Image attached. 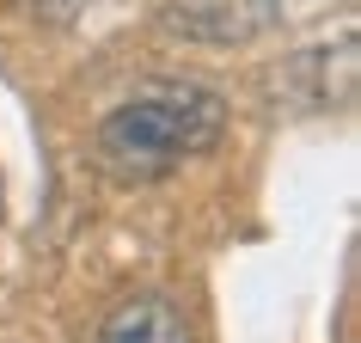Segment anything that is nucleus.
<instances>
[{"label": "nucleus", "mask_w": 361, "mask_h": 343, "mask_svg": "<svg viewBox=\"0 0 361 343\" xmlns=\"http://www.w3.org/2000/svg\"><path fill=\"white\" fill-rule=\"evenodd\" d=\"M269 98L282 111H300V116L349 111V98H355V37L343 31L337 43H319V49H300V56L276 61Z\"/></svg>", "instance_id": "2"}, {"label": "nucleus", "mask_w": 361, "mask_h": 343, "mask_svg": "<svg viewBox=\"0 0 361 343\" xmlns=\"http://www.w3.org/2000/svg\"><path fill=\"white\" fill-rule=\"evenodd\" d=\"M227 135V98L196 86V80H147L129 98H116L92 129L98 166L123 178V184H147L166 178L184 160L221 148Z\"/></svg>", "instance_id": "1"}, {"label": "nucleus", "mask_w": 361, "mask_h": 343, "mask_svg": "<svg viewBox=\"0 0 361 343\" xmlns=\"http://www.w3.org/2000/svg\"><path fill=\"white\" fill-rule=\"evenodd\" d=\"M98 343H196V331L166 294H129L123 306L104 313Z\"/></svg>", "instance_id": "3"}]
</instances>
